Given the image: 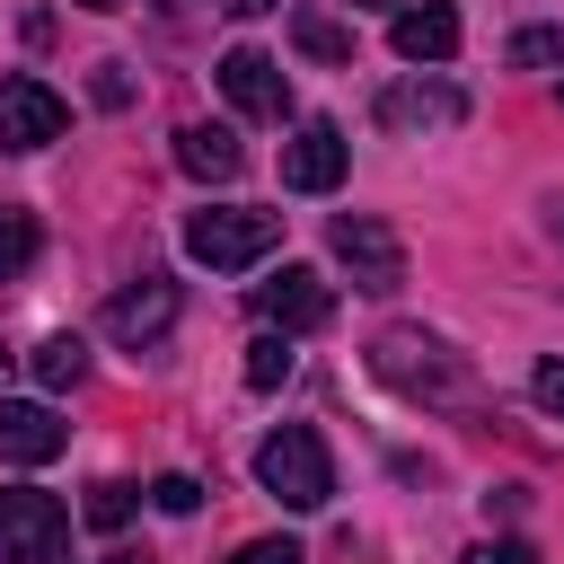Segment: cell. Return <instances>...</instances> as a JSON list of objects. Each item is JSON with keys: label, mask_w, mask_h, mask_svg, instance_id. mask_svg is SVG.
Instances as JSON below:
<instances>
[{"label": "cell", "mask_w": 564, "mask_h": 564, "mask_svg": "<svg viewBox=\"0 0 564 564\" xmlns=\"http://www.w3.org/2000/svg\"><path fill=\"white\" fill-rule=\"evenodd\" d=\"M370 370H379L388 388L423 397V405H467V397H476L467 361H458V352H449L441 335H414V326H388V335L370 344Z\"/></svg>", "instance_id": "1"}, {"label": "cell", "mask_w": 564, "mask_h": 564, "mask_svg": "<svg viewBox=\"0 0 564 564\" xmlns=\"http://www.w3.org/2000/svg\"><path fill=\"white\" fill-rule=\"evenodd\" d=\"M282 247V212H247V203H220V212H194L185 220V256L212 264V273H247Z\"/></svg>", "instance_id": "2"}, {"label": "cell", "mask_w": 564, "mask_h": 564, "mask_svg": "<svg viewBox=\"0 0 564 564\" xmlns=\"http://www.w3.org/2000/svg\"><path fill=\"white\" fill-rule=\"evenodd\" d=\"M256 485H264L273 502H291V511H317V502L335 494V458H326V441H317L308 423H282V432H264V449H256Z\"/></svg>", "instance_id": "3"}, {"label": "cell", "mask_w": 564, "mask_h": 564, "mask_svg": "<svg viewBox=\"0 0 564 564\" xmlns=\"http://www.w3.org/2000/svg\"><path fill=\"white\" fill-rule=\"evenodd\" d=\"M70 538V511L35 485H0V564H53Z\"/></svg>", "instance_id": "4"}, {"label": "cell", "mask_w": 564, "mask_h": 564, "mask_svg": "<svg viewBox=\"0 0 564 564\" xmlns=\"http://www.w3.org/2000/svg\"><path fill=\"white\" fill-rule=\"evenodd\" d=\"M335 264L352 273V291H397L405 282V247H397V229L388 220H370V212H335Z\"/></svg>", "instance_id": "5"}, {"label": "cell", "mask_w": 564, "mask_h": 564, "mask_svg": "<svg viewBox=\"0 0 564 564\" xmlns=\"http://www.w3.org/2000/svg\"><path fill=\"white\" fill-rule=\"evenodd\" d=\"M256 317H264V335H317L335 317V291L308 264H282L273 282H256Z\"/></svg>", "instance_id": "6"}, {"label": "cell", "mask_w": 564, "mask_h": 564, "mask_svg": "<svg viewBox=\"0 0 564 564\" xmlns=\"http://www.w3.org/2000/svg\"><path fill=\"white\" fill-rule=\"evenodd\" d=\"M220 97H229L238 115H256V123H282V115H291V79H282V62L256 53V44L220 53Z\"/></svg>", "instance_id": "7"}, {"label": "cell", "mask_w": 564, "mask_h": 564, "mask_svg": "<svg viewBox=\"0 0 564 564\" xmlns=\"http://www.w3.org/2000/svg\"><path fill=\"white\" fill-rule=\"evenodd\" d=\"M344 167H352V141H344L335 123H300V132L282 141V185H291V194H335Z\"/></svg>", "instance_id": "8"}, {"label": "cell", "mask_w": 564, "mask_h": 564, "mask_svg": "<svg viewBox=\"0 0 564 564\" xmlns=\"http://www.w3.org/2000/svg\"><path fill=\"white\" fill-rule=\"evenodd\" d=\"M167 326H176V282L167 273H141V282H123L106 300V335L115 344H159Z\"/></svg>", "instance_id": "9"}, {"label": "cell", "mask_w": 564, "mask_h": 564, "mask_svg": "<svg viewBox=\"0 0 564 564\" xmlns=\"http://www.w3.org/2000/svg\"><path fill=\"white\" fill-rule=\"evenodd\" d=\"M62 141V97L44 79H0V150H44Z\"/></svg>", "instance_id": "10"}, {"label": "cell", "mask_w": 564, "mask_h": 564, "mask_svg": "<svg viewBox=\"0 0 564 564\" xmlns=\"http://www.w3.org/2000/svg\"><path fill=\"white\" fill-rule=\"evenodd\" d=\"M62 414L53 405H35V397H0V458L9 467H44V458H62Z\"/></svg>", "instance_id": "11"}, {"label": "cell", "mask_w": 564, "mask_h": 564, "mask_svg": "<svg viewBox=\"0 0 564 564\" xmlns=\"http://www.w3.org/2000/svg\"><path fill=\"white\" fill-rule=\"evenodd\" d=\"M467 115V97L449 88V79H397L388 97H379V123H397V132H414V123H458Z\"/></svg>", "instance_id": "12"}, {"label": "cell", "mask_w": 564, "mask_h": 564, "mask_svg": "<svg viewBox=\"0 0 564 564\" xmlns=\"http://www.w3.org/2000/svg\"><path fill=\"white\" fill-rule=\"evenodd\" d=\"M176 167L203 176V185H229V176L247 167V150H238L229 123H185V132H176Z\"/></svg>", "instance_id": "13"}, {"label": "cell", "mask_w": 564, "mask_h": 564, "mask_svg": "<svg viewBox=\"0 0 564 564\" xmlns=\"http://www.w3.org/2000/svg\"><path fill=\"white\" fill-rule=\"evenodd\" d=\"M397 53H405V62H449V53H458V9H449V0L405 9V18H397Z\"/></svg>", "instance_id": "14"}, {"label": "cell", "mask_w": 564, "mask_h": 564, "mask_svg": "<svg viewBox=\"0 0 564 564\" xmlns=\"http://www.w3.org/2000/svg\"><path fill=\"white\" fill-rule=\"evenodd\" d=\"M291 44H300L308 62H352V26L326 18V9H300V18H291Z\"/></svg>", "instance_id": "15"}, {"label": "cell", "mask_w": 564, "mask_h": 564, "mask_svg": "<svg viewBox=\"0 0 564 564\" xmlns=\"http://www.w3.org/2000/svg\"><path fill=\"white\" fill-rule=\"evenodd\" d=\"M26 370H35L44 388H79V379H88V344H79V335H44V344L26 352Z\"/></svg>", "instance_id": "16"}, {"label": "cell", "mask_w": 564, "mask_h": 564, "mask_svg": "<svg viewBox=\"0 0 564 564\" xmlns=\"http://www.w3.org/2000/svg\"><path fill=\"white\" fill-rule=\"evenodd\" d=\"M35 264V212L26 203H0V282H18Z\"/></svg>", "instance_id": "17"}, {"label": "cell", "mask_w": 564, "mask_h": 564, "mask_svg": "<svg viewBox=\"0 0 564 564\" xmlns=\"http://www.w3.org/2000/svg\"><path fill=\"white\" fill-rule=\"evenodd\" d=\"M141 511V485H123V476H106V485H88V529H123Z\"/></svg>", "instance_id": "18"}, {"label": "cell", "mask_w": 564, "mask_h": 564, "mask_svg": "<svg viewBox=\"0 0 564 564\" xmlns=\"http://www.w3.org/2000/svg\"><path fill=\"white\" fill-rule=\"evenodd\" d=\"M291 379V335H256L247 344V388H282Z\"/></svg>", "instance_id": "19"}, {"label": "cell", "mask_w": 564, "mask_h": 564, "mask_svg": "<svg viewBox=\"0 0 564 564\" xmlns=\"http://www.w3.org/2000/svg\"><path fill=\"white\" fill-rule=\"evenodd\" d=\"M511 62H520V70H546V62H564V35H555V26H520V35H511Z\"/></svg>", "instance_id": "20"}, {"label": "cell", "mask_w": 564, "mask_h": 564, "mask_svg": "<svg viewBox=\"0 0 564 564\" xmlns=\"http://www.w3.org/2000/svg\"><path fill=\"white\" fill-rule=\"evenodd\" d=\"M150 502H159V511H176V520H185V511H194V502H203V485H194V476H159V485H150Z\"/></svg>", "instance_id": "21"}, {"label": "cell", "mask_w": 564, "mask_h": 564, "mask_svg": "<svg viewBox=\"0 0 564 564\" xmlns=\"http://www.w3.org/2000/svg\"><path fill=\"white\" fill-rule=\"evenodd\" d=\"M467 564H538V546L529 538H485V546H467Z\"/></svg>", "instance_id": "22"}, {"label": "cell", "mask_w": 564, "mask_h": 564, "mask_svg": "<svg viewBox=\"0 0 564 564\" xmlns=\"http://www.w3.org/2000/svg\"><path fill=\"white\" fill-rule=\"evenodd\" d=\"M238 564H308V555H300L291 538H247V546H238Z\"/></svg>", "instance_id": "23"}, {"label": "cell", "mask_w": 564, "mask_h": 564, "mask_svg": "<svg viewBox=\"0 0 564 564\" xmlns=\"http://www.w3.org/2000/svg\"><path fill=\"white\" fill-rule=\"evenodd\" d=\"M529 397H538V405H546V414L564 423V361H538V379H529Z\"/></svg>", "instance_id": "24"}, {"label": "cell", "mask_w": 564, "mask_h": 564, "mask_svg": "<svg viewBox=\"0 0 564 564\" xmlns=\"http://www.w3.org/2000/svg\"><path fill=\"white\" fill-rule=\"evenodd\" d=\"M229 18H264V9H282V0H220Z\"/></svg>", "instance_id": "25"}, {"label": "cell", "mask_w": 564, "mask_h": 564, "mask_svg": "<svg viewBox=\"0 0 564 564\" xmlns=\"http://www.w3.org/2000/svg\"><path fill=\"white\" fill-rule=\"evenodd\" d=\"M546 238H555V247H564V203H546Z\"/></svg>", "instance_id": "26"}, {"label": "cell", "mask_w": 564, "mask_h": 564, "mask_svg": "<svg viewBox=\"0 0 564 564\" xmlns=\"http://www.w3.org/2000/svg\"><path fill=\"white\" fill-rule=\"evenodd\" d=\"M106 564H150V555H132V546H115V555H106Z\"/></svg>", "instance_id": "27"}, {"label": "cell", "mask_w": 564, "mask_h": 564, "mask_svg": "<svg viewBox=\"0 0 564 564\" xmlns=\"http://www.w3.org/2000/svg\"><path fill=\"white\" fill-rule=\"evenodd\" d=\"M79 9H123V0H79Z\"/></svg>", "instance_id": "28"}]
</instances>
